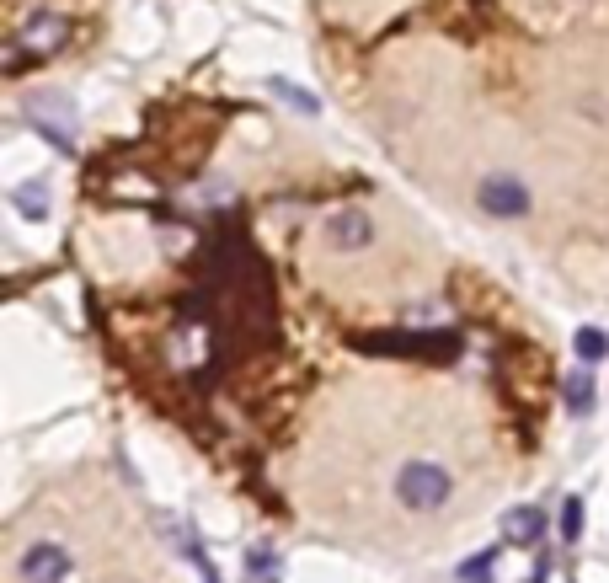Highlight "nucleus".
Returning <instances> with one entry per match:
<instances>
[{
	"label": "nucleus",
	"instance_id": "obj_1",
	"mask_svg": "<svg viewBox=\"0 0 609 583\" xmlns=\"http://www.w3.org/2000/svg\"><path fill=\"white\" fill-rule=\"evenodd\" d=\"M449 493H455V477H449L439 460H406V466L396 471V498H401L412 514L444 509Z\"/></svg>",
	"mask_w": 609,
	"mask_h": 583
},
{
	"label": "nucleus",
	"instance_id": "obj_2",
	"mask_svg": "<svg viewBox=\"0 0 609 583\" xmlns=\"http://www.w3.org/2000/svg\"><path fill=\"white\" fill-rule=\"evenodd\" d=\"M358 348H369V354H390V359H455L460 354V337L455 332H439V337H423V332H385V337H364Z\"/></svg>",
	"mask_w": 609,
	"mask_h": 583
},
{
	"label": "nucleus",
	"instance_id": "obj_3",
	"mask_svg": "<svg viewBox=\"0 0 609 583\" xmlns=\"http://www.w3.org/2000/svg\"><path fill=\"white\" fill-rule=\"evenodd\" d=\"M65 43H70V17H65V11H49V6L22 11V22H17V54L49 59V54L65 49Z\"/></svg>",
	"mask_w": 609,
	"mask_h": 583
},
{
	"label": "nucleus",
	"instance_id": "obj_4",
	"mask_svg": "<svg viewBox=\"0 0 609 583\" xmlns=\"http://www.w3.org/2000/svg\"><path fill=\"white\" fill-rule=\"evenodd\" d=\"M70 573H75V562H70V551L59 546V541L27 546L22 562H17V578H22V583H65Z\"/></svg>",
	"mask_w": 609,
	"mask_h": 583
},
{
	"label": "nucleus",
	"instance_id": "obj_5",
	"mask_svg": "<svg viewBox=\"0 0 609 583\" xmlns=\"http://www.w3.org/2000/svg\"><path fill=\"white\" fill-rule=\"evenodd\" d=\"M476 204L497 214V220H513V214H529V188L519 177H487L476 188Z\"/></svg>",
	"mask_w": 609,
	"mask_h": 583
},
{
	"label": "nucleus",
	"instance_id": "obj_6",
	"mask_svg": "<svg viewBox=\"0 0 609 583\" xmlns=\"http://www.w3.org/2000/svg\"><path fill=\"white\" fill-rule=\"evenodd\" d=\"M27 118H33V124L43 129V140H49L54 150H65V156L75 150V113H70V107L59 102V97L33 102V107H27Z\"/></svg>",
	"mask_w": 609,
	"mask_h": 583
},
{
	"label": "nucleus",
	"instance_id": "obj_7",
	"mask_svg": "<svg viewBox=\"0 0 609 583\" xmlns=\"http://www.w3.org/2000/svg\"><path fill=\"white\" fill-rule=\"evenodd\" d=\"M326 241H332L337 252H358V247H369V241H374L369 214H364V209H337L332 220H326Z\"/></svg>",
	"mask_w": 609,
	"mask_h": 583
},
{
	"label": "nucleus",
	"instance_id": "obj_8",
	"mask_svg": "<svg viewBox=\"0 0 609 583\" xmlns=\"http://www.w3.org/2000/svg\"><path fill=\"white\" fill-rule=\"evenodd\" d=\"M503 535L513 546H535L540 535H545V514L540 509H513L508 519H503Z\"/></svg>",
	"mask_w": 609,
	"mask_h": 583
},
{
	"label": "nucleus",
	"instance_id": "obj_9",
	"mask_svg": "<svg viewBox=\"0 0 609 583\" xmlns=\"http://www.w3.org/2000/svg\"><path fill=\"white\" fill-rule=\"evenodd\" d=\"M11 209L27 214V220H43V214H49V188H43V182H22V188H11Z\"/></svg>",
	"mask_w": 609,
	"mask_h": 583
},
{
	"label": "nucleus",
	"instance_id": "obj_10",
	"mask_svg": "<svg viewBox=\"0 0 609 583\" xmlns=\"http://www.w3.org/2000/svg\"><path fill=\"white\" fill-rule=\"evenodd\" d=\"M572 348H577V359H583V364H599V359H609V332H599V327H577Z\"/></svg>",
	"mask_w": 609,
	"mask_h": 583
},
{
	"label": "nucleus",
	"instance_id": "obj_11",
	"mask_svg": "<svg viewBox=\"0 0 609 583\" xmlns=\"http://www.w3.org/2000/svg\"><path fill=\"white\" fill-rule=\"evenodd\" d=\"M268 91H273V97H284L289 107H300V113H321V102L310 97L305 86H294V81H284V75H268Z\"/></svg>",
	"mask_w": 609,
	"mask_h": 583
},
{
	"label": "nucleus",
	"instance_id": "obj_12",
	"mask_svg": "<svg viewBox=\"0 0 609 583\" xmlns=\"http://www.w3.org/2000/svg\"><path fill=\"white\" fill-rule=\"evenodd\" d=\"M246 578H252V583H278L284 573H278L273 551H252V557H246Z\"/></svg>",
	"mask_w": 609,
	"mask_h": 583
},
{
	"label": "nucleus",
	"instance_id": "obj_13",
	"mask_svg": "<svg viewBox=\"0 0 609 583\" xmlns=\"http://www.w3.org/2000/svg\"><path fill=\"white\" fill-rule=\"evenodd\" d=\"M583 535V498H567L561 503V541H577Z\"/></svg>",
	"mask_w": 609,
	"mask_h": 583
},
{
	"label": "nucleus",
	"instance_id": "obj_14",
	"mask_svg": "<svg viewBox=\"0 0 609 583\" xmlns=\"http://www.w3.org/2000/svg\"><path fill=\"white\" fill-rule=\"evenodd\" d=\"M567 407H572V412H588V407H593V380H588V375H572V380H567Z\"/></svg>",
	"mask_w": 609,
	"mask_h": 583
},
{
	"label": "nucleus",
	"instance_id": "obj_15",
	"mask_svg": "<svg viewBox=\"0 0 609 583\" xmlns=\"http://www.w3.org/2000/svg\"><path fill=\"white\" fill-rule=\"evenodd\" d=\"M492 551H481V557H471V562H465L460 567V583H492Z\"/></svg>",
	"mask_w": 609,
	"mask_h": 583
}]
</instances>
